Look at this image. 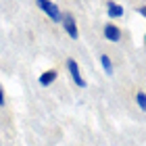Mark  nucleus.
<instances>
[{
	"instance_id": "obj_1",
	"label": "nucleus",
	"mask_w": 146,
	"mask_h": 146,
	"mask_svg": "<svg viewBox=\"0 0 146 146\" xmlns=\"http://www.w3.org/2000/svg\"><path fill=\"white\" fill-rule=\"evenodd\" d=\"M61 23H63V27L65 31L73 38V40H77L79 38V31H77V23H75V19H73L71 13H61Z\"/></svg>"
},
{
	"instance_id": "obj_2",
	"label": "nucleus",
	"mask_w": 146,
	"mask_h": 146,
	"mask_svg": "<svg viewBox=\"0 0 146 146\" xmlns=\"http://www.w3.org/2000/svg\"><path fill=\"white\" fill-rule=\"evenodd\" d=\"M67 67H69V73H71L73 82H75V86H79V88H86V82H84L82 73H79V65L73 61V58H69V61H67Z\"/></svg>"
},
{
	"instance_id": "obj_3",
	"label": "nucleus",
	"mask_w": 146,
	"mask_h": 146,
	"mask_svg": "<svg viewBox=\"0 0 146 146\" xmlns=\"http://www.w3.org/2000/svg\"><path fill=\"white\" fill-rule=\"evenodd\" d=\"M38 6L52 19V21H61V11H58V6L54 2H38Z\"/></svg>"
},
{
	"instance_id": "obj_4",
	"label": "nucleus",
	"mask_w": 146,
	"mask_h": 146,
	"mask_svg": "<svg viewBox=\"0 0 146 146\" xmlns=\"http://www.w3.org/2000/svg\"><path fill=\"white\" fill-rule=\"evenodd\" d=\"M104 38L109 40V42H119L121 40V29L115 27V25H104Z\"/></svg>"
},
{
	"instance_id": "obj_5",
	"label": "nucleus",
	"mask_w": 146,
	"mask_h": 146,
	"mask_svg": "<svg viewBox=\"0 0 146 146\" xmlns=\"http://www.w3.org/2000/svg\"><path fill=\"white\" fill-rule=\"evenodd\" d=\"M56 75H58V73H56L54 69H50V71H44L42 75H40V86H50V84L56 79Z\"/></svg>"
},
{
	"instance_id": "obj_6",
	"label": "nucleus",
	"mask_w": 146,
	"mask_h": 146,
	"mask_svg": "<svg viewBox=\"0 0 146 146\" xmlns=\"http://www.w3.org/2000/svg\"><path fill=\"white\" fill-rule=\"evenodd\" d=\"M107 9H109V17H121V15H123V6H121V4L109 2Z\"/></svg>"
},
{
	"instance_id": "obj_7",
	"label": "nucleus",
	"mask_w": 146,
	"mask_h": 146,
	"mask_svg": "<svg viewBox=\"0 0 146 146\" xmlns=\"http://www.w3.org/2000/svg\"><path fill=\"white\" fill-rule=\"evenodd\" d=\"M100 61H102V67H104V71H107V75H113V65H111V58H109L107 54H102V56H100Z\"/></svg>"
},
{
	"instance_id": "obj_8",
	"label": "nucleus",
	"mask_w": 146,
	"mask_h": 146,
	"mask_svg": "<svg viewBox=\"0 0 146 146\" xmlns=\"http://www.w3.org/2000/svg\"><path fill=\"white\" fill-rule=\"evenodd\" d=\"M136 98H138V104H140V109L144 111V109H146V96H144V92H138Z\"/></svg>"
},
{
	"instance_id": "obj_9",
	"label": "nucleus",
	"mask_w": 146,
	"mask_h": 146,
	"mask_svg": "<svg viewBox=\"0 0 146 146\" xmlns=\"http://www.w3.org/2000/svg\"><path fill=\"white\" fill-rule=\"evenodd\" d=\"M4 104V90H2V86H0V107Z\"/></svg>"
}]
</instances>
